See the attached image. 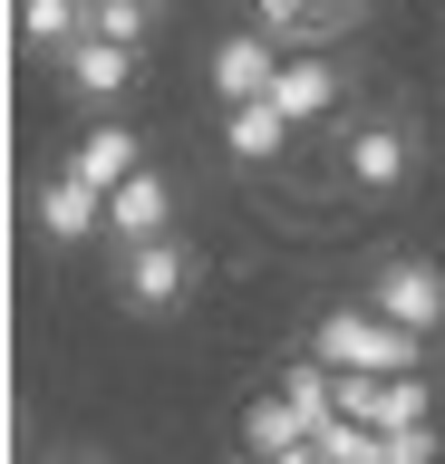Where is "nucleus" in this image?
Instances as JSON below:
<instances>
[{"instance_id": "nucleus-1", "label": "nucleus", "mask_w": 445, "mask_h": 464, "mask_svg": "<svg viewBox=\"0 0 445 464\" xmlns=\"http://www.w3.org/2000/svg\"><path fill=\"white\" fill-rule=\"evenodd\" d=\"M194 281H204V261H194V242H175V232H146V242H117V300L136 319H165L194 300Z\"/></svg>"}, {"instance_id": "nucleus-2", "label": "nucleus", "mask_w": 445, "mask_h": 464, "mask_svg": "<svg viewBox=\"0 0 445 464\" xmlns=\"http://www.w3.org/2000/svg\"><path fill=\"white\" fill-rule=\"evenodd\" d=\"M416 165H426V145H416L407 116H358L349 136H339V174H349V194H407Z\"/></svg>"}, {"instance_id": "nucleus-3", "label": "nucleus", "mask_w": 445, "mask_h": 464, "mask_svg": "<svg viewBox=\"0 0 445 464\" xmlns=\"http://www.w3.org/2000/svg\"><path fill=\"white\" fill-rule=\"evenodd\" d=\"M310 348H320L329 368H416L426 329H407V319H387L378 300H368V310H329L320 329H310Z\"/></svg>"}, {"instance_id": "nucleus-4", "label": "nucleus", "mask_w": 445, "mask_h": 464, "mask_svg": "<svg viewBox=\"0 0 445 464\" xmlns=\"http://www.w3.org/2000/svg\"><path fill=\"white\" fill-rule=\"evenodd\" d=\"M136 58L146 49H126V39H107V29H78L59 49V87L78 97V107H117L126 87H136Z\"/></svg>"}, {"instance_id": "nucleus-5", "label": "nucleus", "mask_w": 445, "mask_h": 464, "mask_svg": "<svg viewBox=\"0 0 445 464\" xmlns=\"http://www.w3.org/2000/svg\"><path fill=\"white\" fill-rule=\"evenodd\" d=\"M368 300H378L387 319H407V329H426V339L445 329V271H436V261H416V252L378 261V281H368Z\"/></svg>"}, {"instance_id": "nucleus-6", "label": "nucleus", "mask_w": 445, "mask_h": 464, "mask_svg": "<svg viewBox=\"0 0 445 464\" xmlns=\"http://www.w3.org/2000/svg\"><path fill=\"white\" fill-rule=\"evenodd\" d=\"M281 39L271 29H242V39H213V58H204V87L223 97V107H242V97H271V78H281Z\"/></svg>"}, {"instance_id": "nucleus-7", "label": "nucleus", "mask_w": 445, "mask_h": 464, "mask_svg": "<svg viewBox=\"0 0 445 464\" xmlns=\"http://www.w3.org/2000/svg\"><path fill=\"white\" fill-rule=\"evenodd\" d=\"M39 232H49L59 252H68V242H97V232H107V194H97L78 165L39 174Z\"/></svg>"}, {"instance_id": "nucleus-8", "label": "nucleus", "mask_w": 445, "mask_h": 464, "mask_svg": "<svg viewBox=\"0 0 445 464\" xmlns=\"http://www.w3.org/2000/svg\"><path fill=\"white\" fill-rule=\"evenodd\" d=\"M146 232H175V184L155 165H136L117 194H107V242H146Z\"/></svg>"}, {"instance_id": "nucleus-9", "label": "nucleus", "mask_w": 445, "mask_h": 464, "mask_svg": "<svg viewBox=\"0 0 445 464\" xmlns=\"http://www.w3.org/2000/svg\"><path fill=\"white\" fill-rule=\"evenodd\" d=\"M300 116L281 107V97H242L233 126H223V145H233V165H281V145H291Z\"/></svg>"}, {"instance_id": "nucleus-10", "label": "nucleus", "mask_w": 445, "mask_h": 464, "mask_svg": "<svg viewBox=\"0 0 445 464\" xmlns=\"http://www.w3.org/2000/svg\"><path fill=\"white\" fill-rule=\"evenodd\" d=\"M68 165H78V174H88V184H97V194H117V184H126V174H136V165H146V136H136V126H88V136H78V145H68Z\"/></svg>"}, {"instance_id": "nucleus-11", "label": "nucleus", "mask_w": 445, "mask_h": 464, "mask_svg": "<svg viewBox=\"0 0 445 464\" xmlns=\"http://www.w3.org/2000/svg\"><path fill=\"white\" fill-rule=\"evenodd\" d=\"M339 87H349V78H339L320 49H291V58H281V78H271V97H281V107L310 126V116H329V107H339Z\"/></svg>"}, {"instance_id": "nucleus-12", "label": "nucleus", "mask_w": 445, "mask_h": 464, "mask_svg": "<svg viewBox=\"0 0 445 464\" xmlns=\"http://www.w3.org/2000/svg\"><path fill=\"white\" fill-rule=\"evenodd\" d=\"M310 416H300V397L291 387H271L262 406H252V426H242V445H252V455H310Z\"/></svg>"}, {"instance_id": "nucleus-13", "label": "nucleus", "mask_w": 445, "mask_h": 464, "mask_svg": "<svg viewBox=\"0 0 445 464\" xmlns=\"http://www.w3.org/2000/svg\"><path fill=\"white\" fill-rule=\"evenodd\" d=\"M252 29H271L281 49H320L329 29H339V10L329 0H252Z\"/></svg>"}, {"instance_id": "nucleus-14", "label": "nucleus", "mask_w": 445, "mask_h": 464, "mask_svg": "<svg viewBox=\"0 0 445 464\" xmlns=\"http://www.w3.org/2000/svg\"><path fill=\"white\" fill-rule=\"evenodd\" d=\"M78 29H88V0H20V39H30L39 58H59Z\"/></svg>"}, {"instance_id": "nucleus-15", "label": "nucleus", "mask_w": 445, "mask_h": 464, "mask_svg": "<svg viewBox=\"0 0 445 464\" xmlns=\"http://www.w3.org/2000/svg\"><path fill=\"white\" fill-rule=\"evenodd\" d=\"M88 29H107V39H126V49H146V39H155V0H88Z\"/></svg>"}, {"instance_id": "nucleus-16", "label": "nucleus", "mask_w": 445, "mask_h": 464, "mask_svg": "<svg viewBox=\"0 0 445 464\" xmlns=\"http://www.w3.org/2000/svg\"><path fill=\"white\" fill-rule=\"evenodd\" d=\"M329 10H339V20H368V10H378V0H329Z\"/></svg>"}, {"instance_id": "nucleus-17", "label": "nucleus", "mask_w": 445, "mask_h": 464, "mask_svg": "<svg viewBox=\"0 0 445 464\" xmlns=\"http://www.w3.org/2000/svg\"><path fill=\"white\" fill-rule=\"evenodd\" d=\"M155 10H175V0H155Z\"/></svg>"}]
</instances>
